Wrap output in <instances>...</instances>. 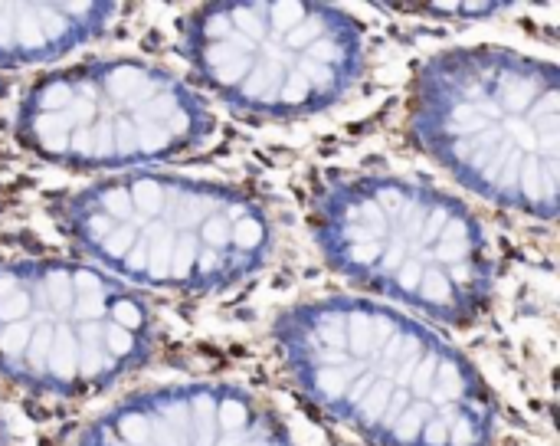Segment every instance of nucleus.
<instances>
[{
  "instance_id": "nucleus-7",
  "label": "nucleus",
  "mask_w": 560,
  "mask_h": 446,
  "mask_svg": "<svg viewBox=\"0 0 560 446\" xmlns=\"http://www.w3.org/2000/svg\"><path fill=\"white\" fill-rule=\"evenodd\" d=\"M14 125L23 148L59 168L125 171L200 148L213 115L168 69L109 56L30 82Z\"/></svg>"
},
{
  "instance_id": "nucleus-10",
  "label": "nucleus",
  "mask_w": 560,
  "mask_h": 446,
  "mask_svg": "<svg viewBox=\"0 0 560 446\" xmlns=\"http://www.w3.org/2000/svg\"><path fill=\"white\" fill-rule=\"evenodd\" d=\"M0 446H10V433H7L4 417H0Z\"/></svg>"
},
{
  "instance_id": "nucleus-4",
  "label": "nucleus",
  "mask_w": 560,
  "mask_h": 446,
  "mask_svg": "<svg viewBox=\"0 0 560 446\" xmlns=\"http://www.w3.org/2000/svg\"><path fill=\"white\" fill-rule=\"evenodd\" d=\"M328 266L436 322H472L492 296V246L479 217L433 184L361 174L315 204Z\"/></svg>"
},
{
  "instance_id": "nucleus-2",
  "label": "nucleus",
  "mask_w": 560,
  "mask_h": 446,
  "mask_svg": "<svg viewBox=\"0 0 560 446\" xmlns=\"http://www.w3.org/2000/svg\"><path fill=\"white\" fill-rule=\"evenodd\" d=\"M413 132L485 201L551 220L557 207V66L505 46L433 56L413 89Z\"/></svg>"
},
{
  "instance_id": "nucleus-8",
  "label": "nucleus",
  "mask_w": 560,
  "mask_h": 446,
  "mask_svg": "<svg viewBox=\"0 0 560 446\" xmlns=\"http://www.w3.org/2000/svg\"><path fill=\"white\" fill-rule=\"evenodd\" d=\"M76 446H295L266 401L233 384H161L128 394Z\"/></svg>"
},
{
  "instance_id": "nucleus-1",
  "label": "nucleus",
  "mask_w": 560,
  "mask_h": 446,
  "mask_svg": "<svg viewBox=\"0 0 560 446\" xmlns=\"http://www.w3.org/2000/svg\"><path fill=\"white\" fill-rule=\"evenodd\" d=\"M295 387L374 446H492L495 401L472 361L387 305L325 296L279 315Z\"/></svg>"
},
{
  "instance_id": "nucleus-5",
  "label": "nucleus",
  "mask_w": 560,
  "mask_h": 446,
  "mask_svg": "<svg viewBox=\"0 0 560 446\" xmlns=\"http://www.w3.org/2000/svg\"><path fill=\"white\" fill-rule=\"evenodd\" d=\"M154 319L138 292L92 263H0V378L33 394L82 397L151 355Z\"/></svg>"
},
{
  "instance_id": "nucleus-9",
  "label": "nucleus",
  "mask_w": 560,
  "mask_h": 446,
  "mask_svg": "<svg viewBox=\"0 0 560 446\" xmlns=\"http://www.w3.org/2000/svg\"><path fill=\"white\" fill-rule=\"evenodd\" d=\"M122 14L115 4H0V69L63 60Z\"/></svg>"
},
{
  "instance_id": "nucleus-6",
  "label": "nucleus",
  "mask_w": 560,
  "mask_h": 446,
  "mask_svg": "<svg viewBox=\"0 0 560 446\" xmlns=\"http://www.w3.org/2000/svg\"><path fill=\"white\" fill-rule=\"evenodd\" d=\"M184 53L223 105L272 122L335 109L367 63L361 23L325 4L197 7Z\"/></svg>"
},
{
  "instance_id": "nucleus-3",
  "label": "nucleus",
  "mask_w": 560,
  "mask_h": 446,
  "mask_svg": "<svg viewBox=\"0 0 560 446\" xmlns=\"http://www.w3.org/2000/svg\"><path fill=\"white\" fill-rule=\"evenodd\" d=\"M63 227L118 283L164 292H217L256 276L272 256V223L230 184L128 171L82 187Z\"/></svg>"
}]
</instances>
